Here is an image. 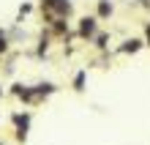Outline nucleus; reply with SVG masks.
Segmentation results:
<instances>
[{"label": "nucleus", "instance_id": "1", "mask_svg": "<svg viewBox=\"0 0 150 145\" xmlns=\"http://www.w3.org/2000/svg\"><path fill=\"white\" fill-rule=\"evenodd\" d=\"M82 33H85V36L93 33V19H85V22H82Z\"/></svg>", "mask_w": 150, "mask_h": 145}, {"label": "nucleus", "instance_id": "2", "mask_svg": "<svg viewBox=\"0 0 150 145\" xmlns=\"http://www.w3.org/2000/svg\"><path fill=\"white\" fill-rule=\"evenodd\" d=\"M3 47H6V44H3V36H0V49H3Z\"/></svg>", "mask_w": 150, "mask_h": 145}, {"label": "nucleus", "instance_id": "3", "mask_svg": "<svg viewBox=\"0 0 150 145\" xmlns=\"http://www.w3.org/2000/svg\"><path fill=\"white\" fill-rule=\"evenodd\" d=\"M147 39H150V28H147Z\"/></svg>", "mask_w": 150, "mask_h": 145}]
</instances>
